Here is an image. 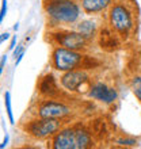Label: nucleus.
Listing matches in <instances>:
<instances>
[{
    "mask_svg": "<svg viewBox=\"0 0 141 149\" xmlns=\"http://www.w3.org/2000/svg\"><path fill=\"white\" fill-rule=\"evenodd\" d=\"M109 24L115 34L128 37L136 29L134 8L125 0H118L111 4L109 10Z\"/></svg>",
    "mask_w": 141,
    "mask_h": 149,
    "instance_id": "f257e3e1",
    "label": "nucleus"
},
{
    "mask_svg": "<svg viewBox=\"0 0 141 149\" xmlns=\"http://www.w3.org/2000/svg\"><path fill=\"white\" fill-rule=\"evenodd\" d=\"M94 145L92 136L84 127H67L53 136L52 146L54 149H86Z\"/></svg>",
    "mask_w": 141,
    "mask_h": 149,
    "instance_id": "f03ea898",
    "label": "nucleus"
},
{
    "mask_svg": "<svg viewBox=\"0 0 141 149\" xmlns=\"http://www.w3.org/2000/svg\"><path fill=\"white\" fill-rule=\"evenodd\" d=\"M45 12L56 24H73L80 18L82 10L76 0H49L45 3Z\"/></svg>",
    "mask_w": 141,
    "mask_h": 149,
    "instance_id": "7ed1b4c3",
    "label": "nucleus"
},
{
    "mask_svg": "<svg viewBox=\"0 0 141 149\" xmlns=\"http://www.w3.org/2000/svg\"><path fill=\"white\" fill-rule=\"evenodd\" d=\"M84 60V56L77 50H70L67 47H56L52 54V64L53 68L60 72H68L76 68L82 64Z\"/></svg>",
    "mask_w": 141,
    "mask_h": 149,
    "instance_id": "20e7f679",
    "label": "nucleus"
},
{
    "mask_svg": "<svg viewBox=\"0 0 141 149\" xmlns=\"http://www.w3.org/2000/svg\"><path fill=\"white\" fill-rule=\"evenodd\" d=\"M64 122L59 118H39L31 121L26 126L29 134H31L33 137L42 140L47 138L50 136H54L59 130H61Z\"/></svg>",
    "mask_w": 141,
    "mask_h": 149,
    "instance_id": "39448f33",
    "label": "nucleus"
},
{
    "mask_svg": "<svg viewBox=\"0 0 141 149\" xmlns=\"http://www.w3.org/2000/svg\"><path fill=\"white\" fill-rule=\"evenodd\" d=\"M56 39L60 46L67 47L70 50H84L88 43V38L80 34L79 31H60L56 34Z\"/></svg>",
    "mask_w": 141,
    "mask_h": 149,
    "instance_id": "423d86ee",
    "label": "nucleus"
},
{
    "mask_svg": "<svg viewBox=\"0 0 141 149\" xmlns=\"http://www.w3.org/2000/svg\"><path fill=\"white\" fill-rule=\"evenodd\" d=\"M88 96L94 100L105 103V104H111L117 100L118 92L115 88L109 87L106 83L96 81L88 88Z\"/></svg>",
    "mask_w": 141,
    "mask_h": 149,
    "instance_id": "0eeeda50",
    "label": "nucleus"
},
{
    "mask_svg": "<svg viewBox=\"0 0 141 149\" xmlns=\"http://www.w3.org/2000/svg\"><path fill=\"white\" fill-rule=\"evenodd\" d=\"M72 113L69 107L67 104H64L61 102H54V100H46L38 107L37 115L38 118H63L68 117Z\"/></svg>",
    "mask_w": 141,
    "mask_h": 149,
    "instance_id": "6e6552de",
    "label": "nucleus"
},
{
    "mask_svg": "<svg viewBox=\"0 0 141 149\" xmlns=\"http://www.w3.org/2000/svg\"><path fill=\"white\" fill-rule=\"evenodd\" d=\"M88 79L90 76L84 69H72L65 72V74L61 77V86L67 91L75 92L80 91V88L88 81Z\"/></svg>",
    "mask_w": 141,
    "mask_h": 149,
    "instance_id": "1a4fd4ad",
    "label": "nucleus"
},
{
    "mask_svg": "<svg viewBox=\"0 0 141 149\" xmlns=\"http://www.w3.org/2000/svg\"><path fill=\"white\" fill-rule=\"evenodd\" d=\"M82 8L86 14H98V12L105 11L107 7H110L111 0H80Z\"/></svg>",
    "mask_w": 141,
    "mask_h": 149,
    "instance_id": "9d476101",
    "label": "nucleus"
},
{
    "mask_svg": "<svg viewBox=\"0 0 141 149\" xmlns=\"http://www.w3.org/2000/svg\"><path fill=\"white\" fill-rule=\"evenodd\" d=\"M75 30L79 31L80 34H83L86 38H91V37L95 34L96 23H95L94 20H82V22H79V23L75 26Z\"/></svg>",
    "mask_w": 141,
    "mask_h": 149,
    "instance_id": "9b49d317",
    "label": "nucleus"
},
{
    "mask_svg": "<svg viewBox=\"0 0 141 149\" xmlns=\"http://www.w3.org/2000/svg\"><path fill=\"white\" fill-rule=\"evenodd\" d=\"M130 90L134 94V96L137 98V100L141 103V74H134L130 79Z\"/></svg>",
    "mask_w": 141,
    "mask_h": 149,
    "instance_id": "f8f14e48",
    "label": "nucleus"
},
{
    "mask_svg": "<svg viewBox=\"0 0 141 149\" xmlns=\"http://www.w3.org/2000/svg\"><path fill=\"white\" fill-rule=\"evenodd\" d=\"M4 104H6V110H7L10 123H11V125H15V119H14V113H12V106H11V94H10L8 91L4 94Z\"/></svg>",
    "mask_w": 141,
    "mask_h": 149,
    "instance_id": "ddd939ff",
    "label": "nucleus"
},
{
    "mask_svg": "<svg viewBox=\"0 0 141 149\" xmlns=\"http://www.w3.org/2000/svg\"><path fill=\"white\" fill-rule=\"evenodd\" d=\"M117 144L119 146H134L137 145V140H134V138H118Z\"/></svg>",
    "mask_w": 141,
    "mask_h": 149,
    "instance_id": "4468645a",
    "label": "nucleus"
},
{
    "mask_svg": "<svg viewBox=\"0 0 141 149\" xmlns=\"http://www.w3.org/2000/svg\"><path fill=\"white\" fill-rule=\"evenodd\" d=\"M7 15V0H1V7H0V24L4 20V16Z\"/></svg>",
    "mask_w": 141,
    "mask_h": 149,
    "instance_id": "2eb2a0df",
    "label": "nucleus"
},
{
    "mask_svg": "<svg viewBox=\"0 0 141 149\" xmlns=\"http://www.w3.org/2000/svg\"><path fill=\"white\" fill-rule=\"evenodd\" d=\"M6 63H7V56L4 54L3 57H1V60H0V76L3 73V68H4V65H6Z\"/></svg>",
    "mask_w": 141,
    "mask_h": 149,
    "instance_id": "dca6fc26",
    "label": "nucleus"
},
{
    "mask_svg": "<svg viewBox=\"0 0 141 149\" xmlns=\"http://www.w3.org/2000/svg\"><path fill=\"white\" fill-rule=\"evenodd\" d=\"M22 52H23V46H22V45H19V46L16 47V49H14V50H12V53H14V57L16 58V57H18V56H19Z\"/></svg>",
    "mask_w": 141,
    "mask_h": 149,
    "instance_id": "f3484780",
    "label": "nucleus"
},
{
    "mask_svg": "<svg viewBox=\"0 0 141 149\" xmlns=\"http://www.w3.org/2000/svg\"><path fill=\"white\" fill-rule=\"evenodd\" d=\"M8 141H10V136H8V134H6V137H4L3 142H1V144H0V149L6 148V146L8 145Z\"/></svg>",
    "mask_w": 141,
    "mask_h": 149,
    "instance_id": "a211bd4d",
    "label": "nucleus"
},
{
    "mask_svg": "<svg viewBox=\"0 0 141 149\" xmlns=\"http://www.w3.org/2000/svg\"><path fill=\"white\" fill-rule=\"evenodd\" d=\"M8 38H10V34H8V33H3V34L0 36V45H1L4 41H7Z\"/></svg>",
    "mask_w": 141,
    "mask_h": 149,
    "instance_id": "6ab92c4d",
    "label": "nucleus"
},
{
    "mask_svg": "<svg viewBox=\"0 0 141 149\" xmlns=\"http://www.w3.org/2000/svg\"><path fill=\"white\" fill-rule=\"evenodd\" d=\"M23 56H24V50L22 52V53H20V54L18 56V57H16V60H15V67H18V65H19V64H20V61H22V58H23Z\"/></svg>",
    "mask_w": 141,
    "mask_h": 149,
    "instance_id": "aec40b11",
    "label": "nucleus"
},
{
    "mask_svg": "<svg viewBox=\"0 0 141 149\" xmlns=\"http://www.w3.org/2000/svg\"><path fill=\"white\" fill-rule=\"evenodd\" d=\"M15 45H16V36H14L11 39V43H10V50H14V49H15Z\"/></svg>",
    "mask_w": 141,
    "mask_h": 149,
    "instance_id": "412c9836",
    "label": "nucleus"
},
{
    "mask_svg": "<svg viewBox=\"0 0 141 149\" xmlns=\"http://www.w3.org/2000/svg\"><path fill=\"white\" fill-rule=\"evenodd\" d=\"M12 29H14V31H18V29H19V23H15Z\"/></svg>",
    "mask_w": 141,
    "mask_h": 149,
    "instance_id": "4be33fe9",
    "label": "nucleus"
}]
</instances>
